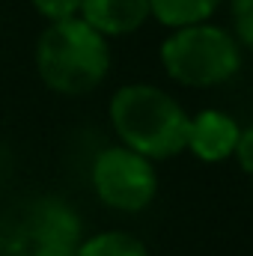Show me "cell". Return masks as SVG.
<instances>
[{
	"mask_svg": "<svg viewBox=\"0 0 253 256\" xmlns=\"http://www.w3.org/2000/svg\"><path fill=\"white\" fill-rule=\"evenodd\" d=\"M188 114L182 104L152 84H128L110 98V122L122 146L164 161L188 146Z\"/></svg>",
	"mask_w": 253,
	"mask_h": 256,
	"instance_id": "cell-1",
	"label": "cell"
},
{
	"mask_svg": "<svg viewBox=\"0 0 253 256\" xmlns=\"http://www.w3.org/2000/svg\"><path fill=\"white\" fill-rule=\"evenodd\" d=\"M36 68L54 92L84 96L96 90L110 68L108 36L92 30L80 15L51 21L36 45Z\"/></svg>",
	"mask_w": 253,
	"mask_h": 256,
	"instance_id": "cell-2",
	"label": "cell"
},
{
	"mask_svg": "<svg viewBox=\"0 0 253 256\" xmlns=\"http://www.w3.org/2000/svg\"><path fill=\"white\" fill-rule=\"evenodd\" d=\"M161 63L167 74L182 86H218L238 74L242 48L238 39L214 24H190L173 30L161 45Z\"/></svg>",
	"mask_w": 253,
	"mask_h": 256,
	"instance_id": "cell-3",
	"label": "cell"
},
{
	"mask_svg": "<svg viewBox=\"0 0 253 256\" xmlns=\"http://www.w3.org/2000/svg\"><path fill=\"white\" fill-rule=\"evenodd\" d=\"M92 188L116 212H143L158 194V173L146 155L128 146H110L92 164Z\"/></svg>",
	"mask_w": 253,
	"mask_h": 256,
	"instance_id": "cell-4",
	"label": "cell"
},
{
	"mask_svg": "<svg viewBox=\"0 0 253 256\" xmlns=\"http://www.w3.org/2000/svg\"><path fill=\"white\" fill-rule=\"evenodd\" d=\"M238 134H242V128L230 114L208 108V110H200L194 120H188V146L185 149H190V155H196L206 164H218V161L232 158Z\"/></svg>",
	"mask_w": 253,
	"mask_h": 256,
	"instance_id": "cell-5",
	"label": "cell"
},
{
	"mask_svg": "<svg viewBox=\"0 0 253 256\" xmlns=\"http://www.w3.org/2000/svg\"><path fill=\"white\" fill-rule=\"evenodd\" d=\"M78 236H80V224L72 214V208H66L60 202H48L36 220H33V256H74L78 254Z\"/></svg>",
	"mask_w": 253,
	"mask_h": 256,
	"instance_id": "cell-6",
	"label": "cell"
},
{
	"mask_svg": "<svg viewBox=\"0 0 253 256\" xmlns=\"http://www.w3.org/2000/svg\"><path fill=\"white\" fill-rule=\"evenodd\" d=\"M78 15L102 36H128L149 18V0H84Z\"/></svg>",
	"mask_w": 253,
	"mask_h": 256,
	"instance_id": "cell-7",
	"label": "cell"
},
{
	"mask_svg": "<svg viewBox=\"0 0 253 256\" xmlns=\"http://www.w3.org/2000/svg\"><path fill=\"white\" fill-rule=\"evenodd\" d=\"M218 6L220 0H149V15H155V21H161L164 27L179 30L208 21Z\"/></svg>",
	"mask_w": 253,
	"mask_h": 256,
	"instance_id": "cell-8",
	"label": "cell"
},
{
	"mask_svg": "<svg viewBox=\"0 0 253 256\" xmlns=\"http://www.w3.org/2000/svg\"><path fill=\"white\" fill-rule=\"evenodd\" d=\"M74 256H149L146 244L122 230H110V232H98L86 242L78 244Z\"/></svg>",
	"mask_w": 253,
	"mask_h": 256,
	"instance_id": "cell-9",
	"label": "cell"
},
{
	"mask_svg": "<svg viewBox=\"0 0 253 256\" xmlns=\"http://www.w3.org/2000/svg\"><path fill=\"white\" fill-rule=\"evenodd\" d=\"M232 24L238 45L253 51V0H232Z\"/></svg>",
	"mask_w": 253,
	"mask_h": 256,
	"instance_id": "cell-10",
	"label": "cell"
},
{
	"mask_svg": "<svg viewBox=\"0 0 253 256\" xmlns=\"http://www.w3.org/2000/svg\"><path fill=\"white\" fill-rule=\"evenodd\" d=\"M84 0H33V6L48 18V21H66L80 12Z\"/></svg>",
	"mask_w": 253,
	"mask_h": 256,
	"instance_id": "cell-11",
	"label": "cell"
},
{
	"mask_svg": "<svg viewBox=\"0 0 253 256\" xmlns=\"http://www.w3.org/2000/svg\"><path fill=\"white\" fill-rule=\"evenodd\" d=\"M236 158H238V167L253 176V126L250 128H242V134H238V143H236V152H232Z\"/></svg>",
	"mask_w": 253,
	"mask_h": 256,
	"instance_id": "cell-12",
	"label": "cell"
}]
</instances>
